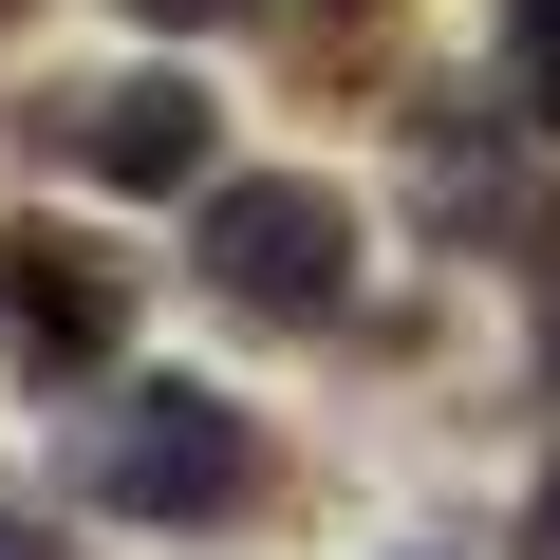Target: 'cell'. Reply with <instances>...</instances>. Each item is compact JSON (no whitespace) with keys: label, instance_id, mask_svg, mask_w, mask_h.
I'll return each instance as SVG.
<instances>
[{"label":"cell","instance_id":"277c9868","mask_svg":"<svg viewBox=\"0 0 560 560\" xmlns=\"http://www.w3.org/2000/svg\"><path fill=\"white\" fill-rule=\"evenodd\" d=\"M38 150L94 168V187H206V94L187 75H94V94H38Z\"/></svg>","mask_w":560,"mask_h":560},{"label":"cell","instance_id":"6da1fadb","mask_svg":"<svg viewBox=\"0 0 560 560\" xmlns=\"http://www.w3.org/2000/svg\"><path fill=\"white\" fill-rule=\"evenodd\" d=\"M75 467H94V504H131V523H224V504H261V430H243L224 393H187V374L113 393Z\"/></svg>","mask_w":560,"mask_h":560},{"label":"cell","instance_id":"7a4b0ae2","mask_svg":"<svg viewBox=\"0 0 560 560\" xmlns=\"http://www.w3.org/2000/svg\"><path fill=\"white\" fill-rule=\"evenodd\" d=\"M206 300H224V318H337V300H355V206H337L318 168L206 187Z\"/></svg>","mask_w":560,"mask_h":560},{"label":"cell","instance_id":"9c48e42d","mask_svg":"<svg viewBox=\"0 0 560 560\" xmlns=\"http://www.w3.org/2000/svg\"><path fill=\"white\" fill-rule=\"evenodd\" d=\"M0 20H20V0H0Z\"/></svg>","mask_w":560,"mask_h":560},{"label":"cell","instance_id":"ba28073f","mask_svg":"<svg viewBox=\"0 0 560 560\" xmlns=\"http://www.w3.org/2000/svg\"><path fill=\"white\" fill-rule=\"evenodd\" d=\"M131 20H243V0H131Z\"/></svg>","mask_w":560,"mask_h":560},{"label":"cell","instance_id":"8992f818","mask_svg":"<svg viewBox=\"0 0 560 560\" xmlns=\"http://www.w3.org/2000/svg\"><path fill=\"white\" fill-rule=\"evenodd\" d=\"M523 560H560V467H541V504H523Z\"/></svg>","mask_w":560,"mask_h":560},{"label":"cell","instance_id":"52a82bcc","mask_svg":"<svg viewBox=\"0 0 560 560\" xmlns=\"http://www.w3.org/2000/svg\"><path fill=\"white\" fill-rule=\"evenodd\" d=\"M0 560H75V541H57V523H0Z\"/></svg>","mask_w":560,"mask_h":560},{"label":"cell","instance_id":"3957f363","mask_svg":"<svg viewBox=\"0 0 560 560\" xmlns=\"http://www.w3.org/2000/svg\"><path fill=\"white\" fill-rule=\"evenodd\" d=\"M131 337V261L94 224H0V355L20 374H113Z\"/></svg>","mask_w":560,"mask_h":560},{"label":"cell","instance_id":"5b68a950","mask_svg":"<svg viewBox=\"0 0 560 560\" xmlns=\"http://www.w3.org/2000/svg\"><path fill=\"white\" fill-rule=\"evenodd\" d=\"M504 75H523V113L560 131V0H504Z\"/></svg>","mask_w":560,"mask_h":560}]
</instances>
